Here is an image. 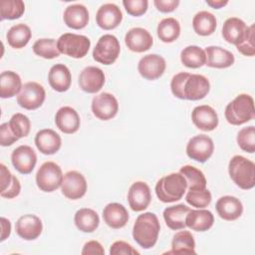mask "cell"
I'll return each mask as SVG.
<instances>
[{
  "label": "cell",
  "mask_w": 255,
  "mask_h": 255,
  "mask_svg": "<svg viewBox=\"0 0 255 255\" xmlns=\"http://www.w3.org/2000/svg\"><path fill=\"white\" fill-rule=\"evenodd\" d=\"M25 12V4L22 0H2L0 2L1 20H15Z\"/></svg>",
  "instance_id": "ab89813d"
},
{
  "label": "cell",
  "mask_w": 255,
  "mask_h": 255,
  "mask_svg": "<svg viewBox=\"0 0 255 255\" xmlns=\"http://www.w3.org/2000/svg\"><path fill=\"white\" fill-rule=\"evenodd\" d=\"M191 121L197 128L203 131H211L215 129L219 122L217 113L208 105L195 107L191 112Z\"/></svg>",
  "instance_id": "e0dca14e"
},
{
  "label": "cell",
  "mask_w": 255,
  "mask_h": 255,
  "mask_svg": "<svg viewBox=\"0 0 255 255\" xmlns=\"http://www.w3.org/2000/svg\"><path fill=\"white\" fill-rule=\"evenodd\" d=\"M55 124L62 132L71 134L78 131L81 125V120L75 109L65 106L57 111L55 116Z\"/></svg>",
  "instance_id": "44dd1931"
},
{
  "label": "cell",
  "mask_w": 255,
  "mask_h": 255,
  "mask_svg": "<svg viewBox=\"0 0 255 255\" xmlns=\"http://www.w3.org/2000/svg\"><path fill=\"white\" fill-rule=\"evenodd\" d=\"M254 100L250 95L240 94L225 108L226 121L233 126H241L254 119Z\"/></svg>",
  "instance_id": "5b68a950"
},
{
  "label": "cell",
  "mask_w": 255,
  "mask_h": 255,
  "mask_svg": "<svg viewBox=\"0 0 255 255\" xmlns=\"http://www.w3.org/2000/svg\"><path fill=\"white\" fill-rule=\"evenodd\" d=\"M123 5L130 16L138 17L143 15L148 7L147 0H124Z\"/></svg>",
  "instance_id": "f6af8a7d"
},
{
  "label": "cell",
  "mask_w": 255,
  "mask_h": 255,
  "mask_svg": "<svg viewBox=\"0 0 255 255\" xmlns=\"http://www.w3.org/2000/svg\"><path fill=\"white\" fill-rule=\"evenodd\" d=\"M63 172L59 164L54 161L44 162L36 173L37 186L44 192H53L63 181Z\"/></svg>",
  "instance_id": "ba28073f"
},
{
  "label": "cell",
  "mask_w": 255,
  "mask_h": 255,
  "mask_svg": "<svg viewBox=\"0 0 255 255\" xmlns=\"http://www.w3.org/2000/svg\"><path fill=\"white\" fill-rule=\"evenodd\" d=\"M214 150V143L210 136L197 134L191 137L186 144V154L189 158L198 162L208 160Z\"/></svg>",
  "instance_id": "8fae6325"
},
{
  "label": "cell",
  "mask_w": 255,
  "mask_h": 255,
  "mask_svg": "<svg viewBox=\"0 0 255 255\" xmlns=\"http://www.w3.org/2000/svg\"><path fill=\"white\" fill-rule=\"evenodd\" d=\"M35 144L43 154H54L61 148V136L51 128H43L35 135Z\"/></svg>",
  "instance_id": "7402d4cb"
},
{
  "label": "cell",
  "mask_w": 255,
  "mask_h": 255,
  "mask_svg": "<svg viewBox=\"0 0 255 255\" xmlns=\"http://www.w3.org/2000/svg\"><path fill=\"white\" fill-rule=\"evenodd\" d=\"M179 172L184 176L188 190H200L206 188L207 181L204 173L200 169L187 164L180 167Z\"/></svg>",
  "instance_id": "74e56055"
},
{
  "label": "cell",
  "mask_w": 255,
  "mask_h": 255,
  "mask_svg": "<svg viewBox=\"0 0 255 255\" xmlns=\"http://www.w3.org/2000/svg\"><path fill=\"white\" fill-rule=\"evenodd\" d=\"M88 184L85 176L76 170H70L64 174L61 191L68 199L82 198L87 192Z\"/></svg>",
  "instance_id": "7c38bea8"
},
{
  "label": "cell",
  "mask_w": 255,
  "mask_h": 255,
  "mask_svg": "<svg viewBox=\"0 0 255 255\" xmlns=\"http://www.w3.org/2000/svg\"><path fill=\"white\" fill-rule=\"evenodd\" d=\"M215 208L219 217L227 221L238 219L243 212L242 202L237 197L231 195L221 196L216 201Z\"/></svg>",
  "instance_id": "603a6c76"
},
{
  "label": "cell",
  "mask_w": 255,
  "mask_h": 255,
  "mask_svg": "<svg viewBox=\"0 0 255 255\" xmlns=\"http://www.w3.org/2000/svg\"><path fill=\"white\" fill-rule=\"evenodd\" d=\"M20 76L13 71H4L0 75V97L2 99L12 98L18 95L22 89Z\"/></svg>",
  "instance_id": "4dcf8cb0"
},
{
  "label": "cell",
  "mask_w": 255,
  "mask_h": 255,
  "mask_svg": "<svg viewBox=\"0 0 255 255\" xmlns=\"http://www.w3.org/2000/svg\"><path fill=\"white\" fill-rule=\"evenodd\" d=\"M8 125L13 133L18 137L22 138L29 134L31 129V122L29 118L21 113L14 114L8 122Z\"/></svg>",
  "instance_id": "60d3db41"
},
{
  "label": "cell",
  "mask_w": 255,
  "mask_h": 255,
  "mask_svg": "<svg viewBox=\"0 0 255 255\" xmlns=\"http://www.w3.org/2000/svg\"><path fill=\"white\" fill-rule=\"evenodd\" d=\"M125 43L128 49L131 52L142 53L151 48L153 39L146 29L134 27L127 32L125 36Z\"/></svg>",
  "instance_id": "ac0fdd59"
},
{
  "label": "cell",
  "mask_w": 255,
  "mask_h": 255,
  "mask_svg": "<svg viewBox=\"0 0 255 255\" xmlns=\"http://www.w3.org/2000/svg\"><path fill=\"white\" fill-rule=\"evenodd\" d=\"M190 208L184 204H176L166 207L163 210L165 224L172 230H180L186 227L185 217Z\"/></svg>",
  "instance_id": "f546056e"
},
{
  "label": "cell",
  "mask_w": 255,
  "mask_h": 255,
  "mask_svg": "<svg viewBox=\"0 0 255 255\" xmlns=\"http://www.w3.org/2000/svg\"><path fill=\"white\" fill-rule=\"evenodd\" d=\"M247 31L248 26L243 20L237 17H230L223 23L222 37L227 43L236 46L243 41Z\"/></svg>",
  "instance_id": "cb8c5ba5"
},
{
  "label": "cell",
  "mask_w": 255,
  "mask_h": 255,
  "mask_svg": "<svg viewBox=\"0 0 255 255\" xmlns=\"http://www.w3.org/2000/svg\"><path fill=\"white\" fill-rule=\"evenodd\" d=\"M160 224L157 216L152 212H144L138 215L132 227L134 241L143 249L152 248L157 241Z\"/></svg>",
  "instance_id": "7a4b0ae2"
},
{
  "label": "cell",
  "mask_w": 255,
  "mask_h": 255,
  "mask_svg": "<svg viewBox=\"0 0 255 255\" xmlns=\"http://www.w3.org/2000/svg\"><path fill=\"white\" fill-rule=\"evenodd\" d=\"M57 47L61 54L71 58H84L91 47L90 39L85 35L75 33H65L57 40Z\"/></svg>",
  "instance_id": "8992f818"
},
{
  "label": "cell",
  "mask_w": 255,
  "mask_h": 255,
  "mask_svg": "<svg viewBox=\"0 0 255 255\" xmlns=\"http://www.w3.org/2000/svg\"><path fill=\"white\" fill-rule=\"evenodd\" d=\"M123 21V13L118 5L106 3L102 5L96 14L97 25L104 30H113Z\"/></svg>",
  "instance_id": "d6986e66"
},
{
  "label": "cell",
  "mask_w": 255,
  "mask_h": 255,
  "mask_svg": "<svg viewBox=\"0 0 255 255\" xmlns=\"http://www.w3.org/2000/svg\"><path fill=\"white\" fill-rule=\"evenodd\" d=\"M217 21L215 16L208 11H199L192 19V27L196 34L209 36L215 32Z\"/></svg>",
  "instance_id": "e575fe53"
},
{
  "label": "cell",
  "mask_w": 255,
  "mask_h": 255,
  "mask_svg": "<svg viewBox=\"0 0 255 255\" xmlns=\"http://www.w3.org/2000/svg\"><path fill=\"white\" fill-rule=\"evenodd\" d=\"M170 90L172 95L180 100L198 101L207 96L210 83L203 75L180 72L172 77Z\"/></svg>",
  "instance_id": "6da1fadb"
},
{
  "label": "cell",
  "mask_w": 255,
  "mask_h": 255,
  "mask_svg": "<svg viewBox=\"0 0 255 255\" xmlns=\"http://www.w3.org/2000/svg\"><path fill=\"white\" fill-rule=\"evenodd\" d=\"M186 189V180L180 172H172L164 175L155 184V194L164 203L180 200Z\"/></svg>",
  "instance_id": "3957f363"
},
{
  "label": "cell",
  "mask_w": 255,
  "mask_h": 255,
  "mask_svg": "<svg viewBox=\"0 0 255 255\" xmlns=\"http://www.w3.org/2000/svg\"><path fill=\"white\" fill-rule=\"evenodd\" d=\"M110 254L111 255H135L139 254L137 250H135L129 243L126 241H116L111 245L110 248Z\"/></svg>",
  "instance_id": "bcb514c9"
},
{
  "label": "cell",
  "mask_w": 255,
  "mask_h": 255,
  "mask_svg": "<svg viewBox=\"0 0 255 255\" xmlns=\"http://www.w3.org/2000/svg\"><path fill=\"white\" fill-rule=\"evenodd\" d=\"M19 138L13 133L8 123H3L0 126V144L2 146L12 145Z\"/></svg>",
  "instance_id": "7dc6e473"
},
{
  "label": "cell",
  "mask_w": 255,
  "mask_h": 255,
  "mask_svg": "<svg viewBox=\"0 0 255 255\" xmlns=\"http://www.w3.org/2000/svg\"><path fill=\"white\" fill-rule=\"evenodd\" d=\"M206 3H207V5H209L210 7L214 8V9H220V8L224 7L225 5H227L228 1H223V0H207Z\"/></svg>",
  "instance_id": "db71d44e"
},
{
  "label": "cell",
  "mask_w": 255,
  "mask_h": 255,
  "mask_svg": "<svg viewBox=\"0 0 255 255\" xmlns=\"http://www.w3.org/2000/svg\"><path fill=\"white\" fill-rule=\"evenodd\" d=\"M32 37L31 29L28 25L24 23H19L13 25L6 34V39L8 44L14 49L24 48L30 41Z\"/></svg>",
  "instance_id": "836d02e7"
},
{
  "label": "cell",
  "mask_w": 255,
  "mask_h": 255,
  "mask_svg": "<svg viewBox=\"0 0 255 255\" xmlns=\"http://www.w3.org/2000/svg\"><path fill=\"white\" fill-rule=\"evenodd\" d=\"M76 227L85 233L94 232L100 224V217L98 213L91 208H81L74 216Z\"/></svg>",
  "instance_id": "d6a6232c"
},
{
  "label": "cell",
  "mask_w": 255,
  "mask_h": 255,
  "mask_svg": "<svg viewBox=\"0 0 255 255\" xmlns=\"http://www.w3.org/2000/svg\"><path fill=\"white\" fill-rule=\"evenodd\" d=\"M165 68L166 63L164 58L157 54L145 55L137 64V71L139 75L148 81H153L161 77Z\"/></svg>",
  "instance_id": "4fadbf2b"
},
{
  "label": "cell",
  "mask_w": 255,
  "mask_h": 255,
  "mask_svg": "<svg viewBox=\"0 0 255 255\" xmlns=\"http://www.w3.org/2000/svg\"><path fill=\"white\" fill-rule=\"evenodd\" d=\"M168 254H195V241L191 232L182 229L176 232L171 241V250Z\"/></svg>",
  "instance_id": "1f68e13d"
},
{
  "label": "cell",
  "mask_w": 255,
  "mask_h": 255,
  "mask_svg": "<svg viewBox=\"0 0 255 255\" xmlns=\"http://www.w3.org/2000/svg\"><path fill=\"white\" fill-rule=\"evenodd\" d=\"M206 56L205 65L210 68L225 69L234 64V55L221 47L218 46H208L204 50Z\"/></svg>",
  "instance_id": "83f0119b"
},
{
  "label": "cell",
  "mask_w": 255,
  "mask_h": 255,
  "mask_svg": "<svg viewBox=\"0 0 255 255\" xmlns=\"http://www.w3.org/2000/svg\"><path fill=\"white\" fill-rule=\"evenodd\" d=\"M82 254L83 255H90V254L103 255V254H105V249L99 241L91 240V241H88L85 243L83 250H82Z\"/></svg>",
  "instance_id": "681fc988"
},
{
  "label": "cell",
  "mask_w": 255,
  "mask_h": 255,
  "mask_svg": "<svg viewBox=\"0 0 255 255\" xmlns=\"http://www.w3.org/2000/svg\"><path fill=\"white\" fill-rule=\"evenodd\" d=\"M46 99V92L42 85L36 82L25 83L17 95L18 105L28 111L39 109Z\"/></svg>",
  "instance_id": "9c48e42d"
},
{
  "label": "cell",
  "mask_w": 255,
  "mask_h": 255,
  "mask_svg": "<svg viewBox=\"0 0 255 255\" xmlns=\"http://www.w3.org/2000/svg\"><path fill=\"white\" fill-rule=\"evenodd\" d=\"M21 191V184H20V181L19 179L16 177V175H14L13 177V181L12 183L10 184V186L4 190V191H1L0 192V195L4 198H7V199H12L16 196L19 195Z\"/></svg>",
  "instance_id": "f907efd6"
},
{
  "label": "cell",
  "mask_w": 255,
  "mask_h": 255,
  "mask_svg": "<svg viewBox=\"0 0 255 255\" xmlns=\"http://www.w3.org/2000/svg\"><path fill=\"white\" fill-rule=\"evenodd\" d=\"M255 31H254V24L248 27L247 34L243 41L236 45V49L242 55L247 57H253L255 55Z\"/></svg>",
  "instance_id": "ee69618b"
},
{
  "label": "cell",
  "mask_w": 255,
  "mask_h": 255,
  "mask_svg": "<svg viewBox=\"0 0 255 255\" xmlns=\"http://www.w3.org/2000/svg\"><path fill=\"white\" fill-rule=\"evenodd\" d=\"M33 52L44 59H55L60 56L57 42L52 38L38 39L33 45Z\"/></svg>",
  "instance_id": "f35d334b"
},
{
  "label": "cell",
  "mask_w": 255,
  "mask_h": 255,
  "mask_svg": "<svg viewBox=\"0 0 255 255\" xmlns=\"http://www.w3.org/2000/svg\"><path fill=\"white\" fill-rule=\"evenodd\" d=\"M48 81L51 88L59 93L69 90L72 83V76L69 68L64 64H56L51 67L48 74Z\"/></svg>",
  "instance_id": "f1b7e54d"
},
{
  "label": "cell",
  "mask_w": 255,
  "mask_h": 255,
  "mask_svg": "<svg viewBox=\"0 0 255 255\" xmlns=\"http://www.w3.org/2000/svg\"><path fill=\"white\" fill-rule=\"evenodd\" d=\"M211 199V192L206 188L200 190H188L185 196L186 202L196 208L207 207L210 204Z\"/></svg>",
  "instance_id": "7bdbcfd3"
},
{
  "label": "cell",
  "mask_w": 255,
  "mask_h": 255,
  "mask_svg": "<svg viewBox=\"0 0 255 255\" xmlns=\"http://www.w3.org/2000/svg\"><path fill=\"white\" fill-rule=\"evenodd\" d=\"M214 223V216L211 211L198 208L190 209L185 217V225L193 231L203 232L209 230Z\"/></svg>",
  "instance_id": "4316f807"
},
{
  "label": "cell",
  "mask_w": 255,
  "mask_h": 255,
  "mask_svg": "<svg viewBox=\"0 0 255 255\" xmlns=\"http://www.w3.org/2000/svg\"><path fill=\"white\" fill-rule=\"evenodd\" d=\"M1 239L0 241H4L5 239H7L10 236L11 233V222L9 219L5 218V217H1Z\"/></svg>",
  "instance_id": "f5cc1de1"
},
{
  "label": "cell",
  "mask_w": 255,
  "mask_h": 255,
  "mask_svg": "<svg viewBox=\"0 0 255 255\" xmlns=\"http://www.w3.org/2000/svg\"><path fill=\"white\" fill-rule=\"evenodd\" d=\"M63 19L67 27L80 30L88 25L90 14L86 6L82 4H72L65 9Z\"/></svg>",
  "instance_id": "d4e9b609"
},
{
  "label": "cell",
  "mask_w": 255,
  "mask_h": 255,
  "mask_svg": "<svg viewBox=\"0 0 255 255\" xmlns=\"http://www.w3.org/2000/svg\"><path fill=\"white\" fill-rule=\"evenodd\" d=\"M128 217L127 208L118 202L107 204L103 210V219L105 223L114 229H120L126 226L128 221Z\"/></svg>",
  "instance_id": "484cf974"
},
{
  "label": "cell",
  "mask_w": 255,
  "mask_h": 255,
  "mask_svg": "<svg viewBox=\"0 0 255 255\" xmlns=\"http://www.w3.org/2000/svg\"><path fill=\"white\" fill-rule=\"evenodd\" d=\"M11 161L18 172L29 174L37 163V154L31 146L22 144L12 151Z\"/></svg>",
  "instance_id": "5bb4252c"
},
{
  "label": "cell",
  "mask_w": 255,
  "mask_h": 255,
  "mask_svg": "<svg viewBox=\"0 0 255 255\" xmlns=\"http://www.w3.org/2000/svg\"><path fill=\"white\" fill-rule=\"evenodd\" d=\"M228 172L233 182L241 189L248 190L255 185V164L252 160L234 155L228 163Z\"/></svg>",
  "instance_id": "277c9868"
},
{
  "label": "cell",
  "mask_w": 255,
  "mask_h": 255,
  "mask_svg": "<svg viewBox=\"0 0 255 255\" xmlns=\"http://www.w3.org/2000/svg\"><path fill=\"white\" fill-rule=\"evenodd\" d=\"M0 183H1V191H4L6 190L10 184L12 183L13 181V177H14V174H12L10 172V170L7 168V166L3 163L0 164Z\"/></svg>",
  "instance_id": "816d5d0a"
},
{
  "label": "cell",
  "mask_w": 255,
  "mask_h": 255,
  "mask_svg": "<svg viewBox=\"0 0 255 255\" xmlns=\"http://www.w3.org/2000/svg\"><path fill=\"white\" fill-rule=\"evenodd\" d=\"M121 45L118 38L112 34L103 35L93 50V58L96 62L109 66L114 64L120 56Z\"/></svg>",
  "instance_id": "52a82bcc"
},
{
  "label": "cell",
  "mask_w": 255,
  "mask_h": 255,
  "mask_svg": "<svg viewBox=\"0 0 255 255\" xmlns=\"http://www.w3.org/2000/svg\"><path fill=\"white\" fill-rule=\"evenodd\" d=\"M106 81L105 73L95 66H88L82 70L79 76V86L88 94H96L103 88Z\"/></svg>",
  "instance_id": "9a60e30c"
},
{
  "label": "cell",
  "mask_w": 255,
  "mask_h": 255,
  "mask_svg": "<svg viewBox=\"0 0 255 255\" xmlns=\"http://www.w3.org/2000/svg\"><path fill=\"white\" fill-rule=\"evenodd\" d=\"M239 147L248 153H253L255 151V128L254 126H249L241 128L236 137Z\"/></svg>",
  "instance_id": "b9f144b4"
},
{
  "label": "cell",
  "mask_w": 255,
  "mask_h": 255,
  "mask_svg": "<svg viewBox=\"0 0 255 255\" xmlns=\"http://www.w3.org/2000/svg\"><path fill=\"white\" fill-rule=\"evenodd\" d=\"M156 33L163 43L174 42L180 35V24L173 17L164 18L158 23Z\"/></svg>",
  "instance_id": "d590c367"
},
{
  "label": "cell",
  "mask_w": 255,
  "mask_h": 255,
  "mask_svg": "<svg viewBox=\"0 0 255 255\" xmlns=\"http://www.w3.org/2000/svg\"><path fill=\"white\" fill-rule=\"evenodd\" d=\"M179 0H154L153 4L156 9L162 13H170L174 11L178 5Z\"/></svg>",
  "instance_id": "c3c4849f"
},
{
  "label": "cell",
  "mask_w": 255,
  "mask_h": 255,
  "mask_svg": "<svg viewBox=\"0 0 255 255\" xmlns=\"http://www.w3.org/2000/svg\"><path fill=\"white\" fill-rule=\"evenodd\" d=\"M128 201L131 210L135 212L146 209L151 201V192L147 183L143 181L133 182L128 192Z\"/></svg>",
  "instance_id": "2e32d148"
},
{
  "label": "cell",
  "mask_w": 255,
  "mask_h": 255,
  "mask_svg": "<svg viewBox=\"0 0 255 255\" xmlns=\"http://www.w3.org/2000/svg\"><path fill=\"white\" fill-rule=\"evenodd\" d=\"M180 61L187 68H200L206 63L205 52L198 46H187L180 53Z\"/></svg>",
  "instance_id": "8d00e7d4"
},
{
  "label": "cell",
  "mask_w": 255,
  "mask_h": 255,
  "mask_svg": "<svg viewBox=\"0 0 255 255\" xmlns=\"http://www.w3.org/2000/svg\"><path fill=\"white\" fill-rule=\"evenodd\" d=\"M91 108L96 118L101 121H109L117 116L119 103L114 95L104 92L93 98Z\"/></svg>",
  "instance_id": "30bf717a"
},
{
  "label": "cell",
  "mask_w": 255,
  "mask_h": 255,
  "mask_svg": "<svg viewBox=\"0 0 255 255\" xmlns=\"http://www.w3.org/2000/svg\"><path fill=\"white\" fill-rule=\"evenodd\" d=\"M15 230L24 240H35L41 235L43 224L37 215L25 214L20 216L17 220Z\"/></svg>",
  "instance_id": "ffe728a7"
}]
</instances>
